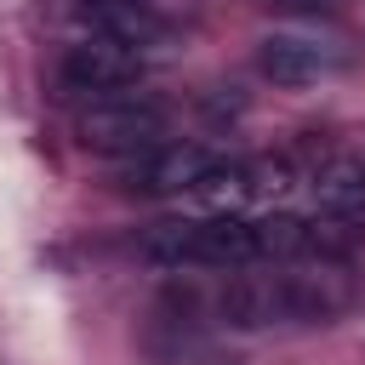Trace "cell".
Wrapping results in <instances>:
<instances>
[{
	"instance_id": "obj_1",
	"label": "cell",
	"mask_w": 365,
	"mask_h": 365,
	"mask_svg": "<svg viewBox=\"0 0 365 365\" xmlns=\"http://www.w3.org/2000/svg\"><path fill=\"white\" fill-rule=\"evenodd\" d=\"M354 63L348 40L336 29H319V23H274L262 40H257V68L274 80V86H319V80H336L342 68Z\"/></svg>"
},
{
	"instance_id": "obj_2",
	"label": "cell",
	"mask_w": 365,
	"mask_h": 365,
	"mask_svg": "<svg viewBox=\"0 0 365 365\" xmlns=\"http://www.w3.org/2000/svg\"><path fill=\"white\" fill-rule=\"evenodd\" d=\"M165 137V108L154 97H103L80 114V148L125 160V154H154Z\"/></svg>"
},
{
	"instance_id": "obj_3",
	"label": "cell",
	"mask_w": 365,
	"mask_h": 365,
	"mask_svg": "<svg viewBox=\"0 0 365 365\" xmlns=\"http://www.w3.org/2000/svg\"><path fill=\"white\" fill-rule=\"evenodd\" d=\"M274 302H279V325H325L354 302V279L336 257H319L308 268L274 274Z\"/></svg>"
},
{
	"instance_id": "obj_4",
	"label": "cell",
	"mask_w": 365,
	"mask_h": 365,
	"mask_svg": "<svg viewBox=\"0 0 365 365\" xmlns=\"http://www.w3.org/2000/svg\"><path fill=\"white\" fill-rule=\"evenodd\" d=\"M57 74H63L68 91H97V103H103V91L137 86L143 51H131V46H120V40H108V34H86V40H74V46L63 51Z\"/></svg>"
},
{
	"instance_id": "obj_5",
	"label": "cell",
	"mask_w": 365,
	"mask_h": 365,
	"mask_svg": "<svg viewBox=\"0 0 365 365\" xmlns=\"http://www.w3.org/2000/svg\"><path fill=\"white\" fill-rule=\"evenodd\" d=\"M211 171H217V154L205 143H160L131 171V188H143V194H194Z\"/></svg>"
},
{
	"instance_id": "obj_6",
	"label": "cell",
	"mask_w": 365,
	"mask_h": 365,
	"mask_svg": "<svg viewBox=\"0 0 365 365\" xmlns=\"http://www.w3.org/2000/svg\"><path fill=\"white\" fill-rule=\"evenodd\" d=\"M80 17L91 23V34H108V40L131 46V51L160 46V40L171 34V29H165V17H160V11H148L143 0H86V6H80Z\"/></svg>"
},
{
	"instance_id": "obj_7",
	"label": "cell",
	"mask_w": 365,
	"mask_h": 365,
	"mask_svg": "<svg viewBox=\"0 0 365 365\" xmlns=\"http://www.w3.org/2000/svg\"><path fill=\"white\" fill-rule=\"evenodd\" d=\"M314 188H319V200H325V205L348 211L354 200H365V165H354V160H331V165L314 177Z\"/></svg>"
},
{
	"instance_id": "obj_8",
	"label": "cell",
	"mask_w": 365,
	"mask_h": 365,
	"mask_svg": "<svg viewBox=\"0 0 365 365\" xmlns=\"http://www.w3.org/2000/svg\"><path fill=\"white\" fill-rule=\"evenodd\" d=\"M262 6H279V11H325L336 0H262Z\"/></svg>"
}]
</instances>
